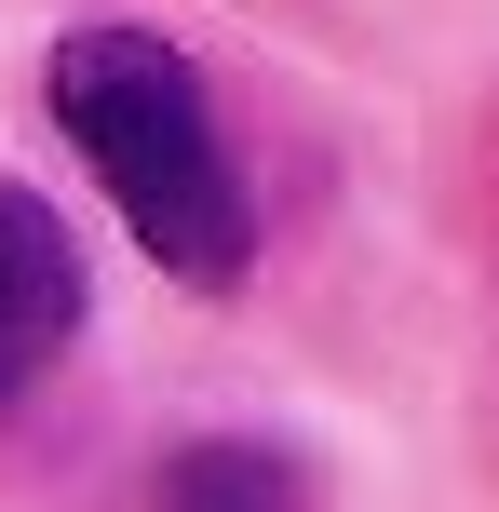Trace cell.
I'll list each match as a JSON object with an SVG mask.
<instances>
[{"mask_svg": "<svg viewBox=\"0 0 499 512\" xmlns=\"http://www.w3.org/2000/svg\"><path fill=\"white\" fill-rule=\"evenodd\" d=\"M41 108L81 162H95L108 216L135 230L162 283L189 297H230L257 270V189H243L230 135H216V95L162 27H68L41 68Z\"/></svg>", "mask_w": 499, "mask_h": 512, "instance_id": "obj_1", "label": "cell"}, {"mask_svg": "<svg viewBox=\"0 0 499 512\" xmlns=\"http://www.w3.org/2000/svg\"><path fill=\"white\" fill-rule=\"evenodd\" d=\"M81 243H68V216L41 203V189H14L0 176V405H27V391L68 364V337H81Z\"/></svg>", "mask_w": 499, "mask_h": 512, "instance_id": "obj_2", "label": "cell"}, {"mask_svg": "<svg viewBox=\"0 0 499 512\" xmlns=\"http://www.w3.org/2000/svg\"><path fill=\"white\" fill-rule=\"evenodd\" d=\"M162 512H311V472L257 432H216V445L162 459Z\"/></svg>", "mask_w": 499, "mask_h": 512, "instance_id": "obj_3", "label": "cell"}]
</instances>
